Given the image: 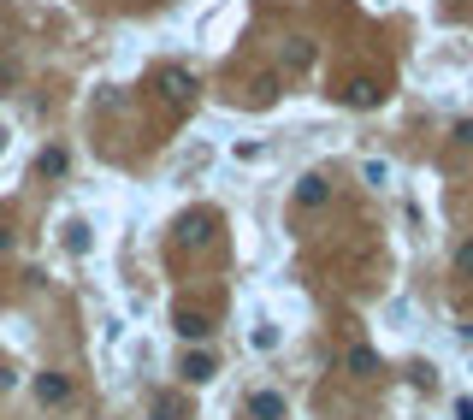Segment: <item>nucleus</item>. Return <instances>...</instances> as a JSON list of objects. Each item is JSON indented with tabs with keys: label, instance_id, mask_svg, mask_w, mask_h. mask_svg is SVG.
Here are the masks:
<instances>
[{
	"label": "nucleus",
	"instance_id": "obj_11",
	"mask_svg": "<svg viewBox=\"0 0 473 420\" xmlns=\"http://www.w3.org/2000/svg\"><path fill=\"white\" fill-rule=\"evenodd\" d=\"M184 243H207V219H202V214L184 219Z\"/></svg>",
	"mask_w": 473,
	"mask_h": 420
},
{
	"label": "nucleus",
	"instance_id": "obj_5",
	"mask_svg": "<svg viewBox=\"0 0 473 420\" xmlns=\"http://www.w3.org/2000/svg\"><path fill=\"white\" fill-rule=\"evenodd\" d=\"M343 101H350V107H379V83H373V78H355L350 89H343Z\"/></svg>",
	"mask_w": 473,
	"mask_h": 420
},
{
	"label": "nucleus",
	"instance_id": "obj_12",
	"mask_svg": "<svg viewBox=\"0 0 473 420\" xmlns=\"http://www.w3.org/2000/svg\"><path fill=\"white\" fill-rule=\"evenodd\" d=\"M248 343H255V350H272V343H279V326H255V338H248Z\"/></svg>",
	"mask_w": 473,
	"mask_h": 420
},
{
	"label": "nucleus",
	"instance_id": "obj_3",
	"mask_svg": "<svg viewBox=\"0 0 473 420\" xmlns=\"http://www.w3.org/2000/svg\"><path fill=\"white\" fill-rule=\"evenodd\" d=\"M248 415L255 420H284V397L279 391H255V397H248Z\"/></svg>",
	"mask_w": 473,
	"mask_h": 420
},
{
	"label": "nucleus",
	"instance_id": "obj_1",
	"mask_svg": "<svg viewBox=\"0 0 473 420\" xmlns=\"http://www.w3.org/2000/svg\"><path fill=\"white\" fill-rule=\"evenodd\" d=\"M320 202H331V184L320 178V172H308V178L296 184V207H320Z\"/></svg>",
	"mask_w": 473,
	"mask_h": 420
},
{
	"label": "nucleus",
	"instance_id": "obj_9",
	"mask_svg": "<svg viewBox=\"0 0 473 420\" xmlns=\"http://www.w3.org/2000/svg\"><path fill=\"white\" fill-rule=\"evenodd\" d=\"M231 154L243 160V166H260V160H267V142H231Z\"/></svg>",
	"mask_w": 473,
	"mask_h": 420
},
{
	"label": "nucleus",
	"instance_id": "obj_13",
	"mask_svg": "<svg viewBox=\"0 0 473 420\" xmlns=\"http://www.w3.org/2000/svg\"><path fill=\"white\" fill-rule=\"evenodd\" d=\"M456 273L473 278V243H462V249H456Z\"/></svg>",
	"mask_w": 473,
	"mask_h": 420
},
{
	"label": "nucleus",
	"instance_id": "obj_14",
	"mask_svg": "<svg viewBox=\"0 0 473 420\" xmlns=\"http://www.w3.org/2000/svg\"><path fill=\"white\" fill-rule=\"evenodd\" d=\"M42 172H47V178H59V172H66V154H59V148H54V154H42Z\"/></svg>",
	"mask_w": 473,
	"mask_h": 420
},
{
	"label": "nucleus",
	"instance_id": "obj_4",
	"mask_svg": "<svg viewBox=\"0 0 473 420\" xmlns=\"http://www.w3.org/2000/svg\"><path fill=\"white\" fill-rule=\"evenodd\" d=\"M36 397H42V403H66L71 397L66 373H42V379H36Z\"/></svg>",
	"mask_w": 473,
	"mask_h": 420
},
{
	"label": "nucleus",
	"instance_id": "obj_7",
	"mask_svg": "<svg viewBox=\"0 0 473 420\" xmlns=\"http://www.w3.org/2000/svg\"><path fill=\"white\" fill-rule=\"evenodd\" d=\"M66 249L71 255H89V226H83V219H71V226H66Z\"/></svg>",
	"mask_w": 473,
	"mask_h": 420
},
{
	"label": "nucleus",
	"instance_id": "obj_16",
	"mask_svg": "<svg viewBox=\"0 0 473 420\" xmlns=\"http://www.w3.org/2000/svg\"><path fill=\"white\" fill-rule=\"evenodd\" d=\"M0 148H6V131H0Z\"/></svg>",
	"mask_w": 473,
	"mask_h": 420
},
{
	"label": "nucleus",
	"instance_id": "obj_10",
	"mask_svg": "<svg viewBox=\"0 0 473 420\" xmlns=\"http://www.w3.org/2000/svg\"><path fill=\"white\" fill-rule=\"evenodd\" d=\"M361 178H367L373 190H384V178H391V166H384V160H367V166H361Z\"/></svg>",
	"mask_w": 473,
	"mask_h": 420
},
{
	"label": "nucleus",
	"instance_id": "obj_15",
	"mask_svg": "<svg viewBox=\"0 0 473 420\" xmlns=\"http://www.w3.org/2000/svg\"><path fill=\"white\" fill-rule=\"evenodd\" d=\"M456 420H473V397H462V403H456Z\"/></svg>",
	"mask_w": 473,
	"mask_h": 420
},
{
	"label": "nucleus",
	"instance_id": "obj_8",
	"mask_svg": "<svg viewBox=\"0 0 473 420\" xmlns=\"http://www.w3.org/2000/svg\"><path fill=\"white\" fill-rule=\"evenodd\" d=\"M184 379H190V385H202V379H214V362H207V355H190V362H184Z\"/></svg>",
	"mask_w": 473,
	"mask_h": 420
},
{
	"label": "nucleus",
	"instance_id": "obj_2",
	"mask_svg": "<svg viewBox=\"0 0 473 420\" xmlns=\"http://www.w3.org/2000/svg\"><path fill=\"white\" fill-rule=\"evenodd\" d=\"M172 326H178V338H190V343H202L207 331H214V326H207V314H195V308H178V320H172Z\"/></svg>",
	"mask_w": 473,
	"mask_h": 420
},
{
	"label": "nucleus",
	"instance_id": "obj_6",
	"mask_svg": "<svg viewBox=\"0 0 473 420\" xmlns=\"http://www.w3.org/2000/svg\"><path fill=\"white\" fill-rule=\"evenodd\" d=\"M160 89H166L172 101H190V95H195V78H190V71H166V78H160Z\"/></svg>",
	"mask_w": 473,
	"mask_h": 420
}]
</instances>
